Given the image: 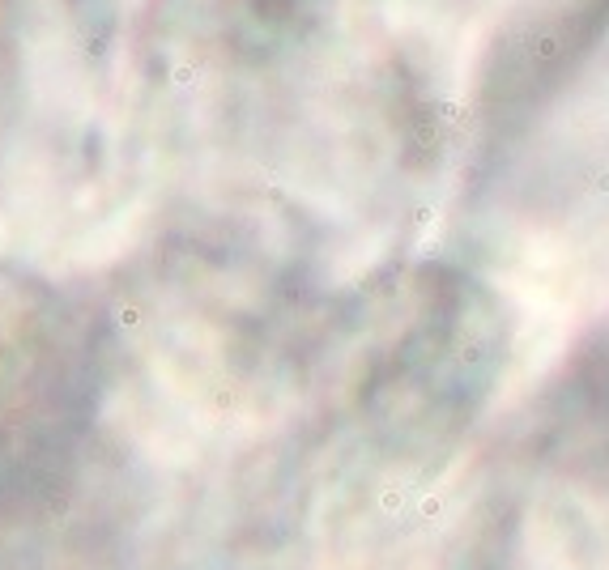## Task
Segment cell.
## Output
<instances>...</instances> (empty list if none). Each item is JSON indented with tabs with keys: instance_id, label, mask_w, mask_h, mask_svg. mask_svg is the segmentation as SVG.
<instances>
[{
	"instance_id": "cell-1",
	"label": "cell",
	"mask_w": 609,
	"mask_h": 570,
	"mask_svg": "<svg viewBox=\"0 0 609 570\" xmlns=\"http://www.w3.org/2000/svg\"><path fill=\"white\" fill-rule=\"evenodd\" d=\"M520 94L533 98V158H567L609 192V0Z\"/></svg>"
}]
</instances>
